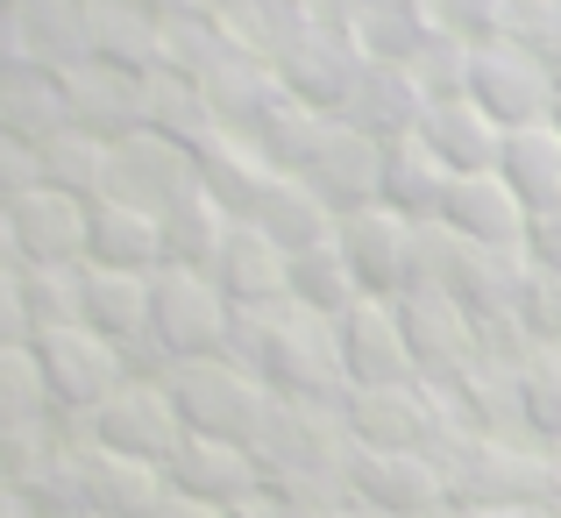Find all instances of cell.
<instances>
[{"label": "cell", "mask_w": 561, "mask_h": 518, "mask_svg": "<svg viewBox=\"0 0 561 518\" xmlns=\"http://www.w3.org/2000/svg\"><path fill=\"white\" fill-rule=\"evenodd\" d=\"M469 93L497 128H534L554 114V65L534 57L519 36H491V50L469 57Z\"/></svg>", "instance_id": "cell-1"}, {"label": "cell", "mask_w": 561, "mask_h": 518, "mask_svg": "<svg viewBox=\"0 0 561 518\" xmlns=\"http://www.w3.org/2000/svg\"><path fill=\"white\" fill-rule=\"evenodd\" d=\"M440 214H448V228L462 234V242H491V249H519L526 228H534V214H526V199L505 185V171H462V177H448Z\"/></svg>", "instance_id": "cell-2"}, {"label": "cell", "mask_w": 561, "mask_h": 518, "mask_svg": "<svg viewBox=\"0 0 561 518\" xmlns=\"http://www.w3.org/2000/svg\"><path fill=\"white\" fill-rule=\"evenodd\" d=\"M420 142L440 157V164H462V171H497V150H505V128L462 93H440L434 107L420 114Z\"/></svg>", "instance_id": "cell-3"}, {"label": "cell", "mask_w": 561, "mask_h": 518, "mask_svg": "<svg viewBox=\"0 0 561 518\" xmlns=\"http://www.w3.org/2000/svg\"><path fill=\"white\" fill-rule=\"evenodd\" d=\"M497 171H505V185L526 199V214H554V206H561V128L554 122L505 128Z\"/></svg>", "instance_id": "cell-4"}, {"label": "cell", "mask_w": 561, "mask_h": 518, "mask_svg": "<svg viewBox=\"0 0 561 518\" xmlns=\"http://www.w3.org/2000/svg\"><path fill=\"white\" fill-rule=\"evenodd\" d=\"M342 256L363 285H398L412 263V228L405 214H383V206H356L342 220Z\"/></svg>", "instance_id": "cell-5"}, {"label": "cell", "mask_w": 561, "mask_h": 518, "mask_svg": "<svg viewBox=\"0 0 561 518\" xmlns=\"http://www.w3.org/2000/svg\"><path fill=\"white\" fill-rule=\"evenodd\" d=\"M448 164H440L426 142H391L383 150V171H377V192H391V206L405 214H440V192H448Z\"/></svg>", "instance_id": "cell-6"}, {"label": "cell", "mask_w": 561, "mask_h": 518, "mask_svg": "<svg viewBox=\"0 0 561 518\" xmlns=\"http://www.w3.org/2000/svg\"><path fill=\"white\" fill-rule=\"evenodd\" d=\"M150 313H157V327H164L171 342H185V348L214 342V327H220V306H214V291H206L192 270L164 277V285L150 291Z\"/></svg>", "instance_id": "cell-7"}, {"label": "cell", "mask_w": 561, "mask_h": 518, "mask_svg": "<svg viewBox=\"0 0 561 518\" xmlns=\"http://www.w3.org/2000/svg\"><path fill=\"white\" fill-rule=\"evenodd\" d=\"M306 171H313V192H377L383 150H370V136L328 128V136H320V150L306 157Z\"/></svg>", "instance_id": "cell-8"}, {"label": "cell", "mask_w": 561, "mask_h": 518, "mask_svg": "<svg viewBox=\"0 0 561 518\" xmlns=\"http://www.w3.org/2000/svg\"><path fill=\"white\" fill-rule=\"evenodd\" d=\"M85 234H93V249L107 263H122V270H136V263H150L157 256V220L142 214V206H107V214H93L85 220Z\"/></svg>", "instance_id": "cell-9"}, {"label": "cell", "mask_w": 561, "mask_h": 518, "mask_svg": "<svg viewBox=\"0 0 561 518\" xmlns=\"http://www.w3.org/2000/svg\"><path fill=\"white\" fill-rule=\"evenodd\" d=\"M214 263H220V277H228L242 299H263V291H277V285H285V270H291V263H277V242H271L263 228H256V234H228Z\"/></svg>", "instance_id": "cell-10"}, {"label": "cell", "mask_w": 561, "mask_h": 518, "mask_svg": "<svg viewBox=\"0 0 561 518\" xmlns=\"http://www.w3.org/2000/svg\"><path fill=\"white\" fill-rule=\"evenodd\" d=\"M14 234H22L28 249H43V256H65V249L85 234V220H79V206H71L65 192H28V199L14 206Z\"/></svg>", "instance_id": "cell-11"}, {"label": "cell", "mask_w": 561, "mask_h": 518, "mask_svg": "<svg viewBox=\"0 0 561 518\" xmlns=\"http://www.w3.org/2000/svg\"><path fill=\"white\" fill-rule=\"evenodd\" d=\"M256 228L271 234V242H299V249H313L320 242V199H313V185H263V199H256Z\"/></svg>", "instance_id": "cell-12"}, {"label": "cell", "mask_w": 561, "mask_h": 518, "mask_svg": "<svg viewBox=\"0 0 561 518\" xmlns=\"http://www.w3.org/2000/svg\"><path fill=\"white\" fill-rule=\"evenodd\" d=\"M285 285H299L313 306H348V291H356V270H348L342 242H313V249H299V256H291Z\"/></svg>", "instance_id": "cell-13"}, {"label": "cell", "mask_w": 561, "mask_h": 518, "mask_svg": "<svg viewBox=\"0 0 561 518\" xmlns=\"http://www.w3.org/2000/svg\"><path fill=\"white\" fill-rule=\"evenodd\" d=\"M512 36L534 57L561 65V0H519V8H512Z\"/></svg>", "instance_id": "cell-14"}, {"label": "cell", "mask_w": 561, "mask_h": 518, "mask_svg": "<svg viewBox=\"0 0 561 518\" xmlns=\"http://www.w3.org/2000/svg\"><path fill=\"white\" fill-rule=\"evenodd\" d=\"M85 299H93V313H100V320H114V327H136L142 306H150L136 285H128V277H122V285H114V277H93V285H85Z\"/></svg>", "instance_id": "cell-15"}, {"label": "cell", "mask_w": 561, "mask_h": 518, "mask_svg": "<svg viewBox=\"0 0 561 518\" xmlns=\"http://www.w3.org/2000/svg\"><path fill=\"white\" fill-rule=\"evenodd\" d=\"M426 8H434L440 22H462V14H469V28H497V22H512L505 0H426Z\"/></svg>", "instance_id": "cell-16"}, {"label": "cell", "mask_w": 561, "mask_h": 518, "mask_svg": "<svg viewBox=\"0 0 561 518\" xmlns=\"http://www.w3.org/2000/svg\"><path fill=\"white\" fill-rule=\"evenodd\" d=\"M28 398H36V369H28V362H8V355H0V412H22Z\"/></svg>", "instance_id": "cell-17"}, {"label": "cell", "mask_w": 561, "mask_h": 518, "mask_svg": "<svg viewBox=\"0 0 561 518\" xmlns=\"http://www.w3.org/2000/svg\"><path fill=\"white\" fill-rule=\"evenodd\" d=\"M534 412H540L548 426H561V362H548V369L534 377Z\"/></svg>", "instance_id": "cell-18"}, {"label": "cell", "mask_w": 561, "mask_h": 518, "mask_svg": "<svg viewBox=\"0 0 561 518\" xmlns=\"http://www.w3.org/2000/svg\"><path fill=\"white\" fill-rule=\"evenodd\" d=\"M8 320H14V299H8V285H0V334H8Z\"/></svg>", "instance_id": "cell-19"}, {"label": "cell", "mask_w": 561, "mask_h": 518, "mask_svg": "<svg viewBox=\"0 0 561 518\" xmlns=\"http://www.w3.org/2000/svg\"><path fill=\"white\" fill-rule=\"evenodd\" d=\"M548 122L561 128V65H554V114H548Z\"/></svg>", "instance_id": "cell-20"}, {"label": "cell", "mask_w": 561, "mask_h": 518, "mask_svg": "<svg viewBox=\"0 0 561 518\" xmlns=\"http://www.w3.org/2000/svg\"><path fill=\"white\" fill-rule=\"evenodd\" d=\"M8 228H14V214H0V249H8Z\"/></svg>", "instance_id": "cell-21"}]
</instances>
